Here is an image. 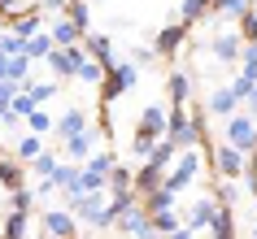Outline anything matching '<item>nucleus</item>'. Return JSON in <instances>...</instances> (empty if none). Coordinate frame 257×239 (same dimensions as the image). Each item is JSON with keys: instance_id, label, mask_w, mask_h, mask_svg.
<instances>
[{"instance_id": "nucleus-31", "label": "nucleus", "mask_w": 257, "mask_h": 239, "mask_svg": "<svg viewBox=\"0 0 257 239\" xmlns=\"http://www.w3.org/2000/svg\"><path fill=\"white\" fill-rule=\"evenodd\" d=\"M57 165H61V152H48V148H44L40 157H31V170L40 174V178H53Z\"/></svg>"}, {"instance_id": "nucleus-20", "label": "nucleus", "mask_w": 257, "mask_h": 239, "mask_svg": "<svg viewBox=\"0 0 257 239\" xmlns=\"http://www.w3.org/2000/svg\"><path fill=\"white\" fill-rule=\"evenodd\" d=\"M53 48H57V44H53V35H48V31H35L31 40H22V57H31V61H44Z\"/></svg>"}, {"instance_id": "nucleus-46", "label": "nucleus", "mask_w": 257, "mask_h": 239, "mask_svg": "<svg viewBox=\"0 0 257 239\" xmlns=\"http://www.w3.org/2000/svg\"><path fill=\"white\" fill-rule=\"evenodd\" d=\"M149 148H153V139H149V135H131V152H136V157H149Z\"/></svg>"}, {"instance_id": "nucleus-48", "label": "nucleus", "mask_w": 257, "mask_h": 239, "mask_svg": "<svg viewBox=\"0 0 257 239\" xmlns=\"http://www.w3.org/2000/svg\"><path fill=\"white\" fill-rule=\"evenodd\" d=\"M0 14H9V18L22 14V0H0Z\"/></svg>"}, {"instance_id": "nucleus-51", "label": "nucleus", "mask_w": 257, "mask_h": 239, "mask_svg": "<svg viewBox=\"0 0 257 239\" xmlns=\"http://www.w3.org/2000/svg\"><path fill=\"white\" fill-rule=\"evenodd\" d=\"M162 239H192V230H188V226H175V230H170V235H162Z\"/></svg>"}, {"instance_id": "nucleus-10", "label": "nucleus", "mask_w": 257, "mask_h": 239, "mask_svg": "<svg viewBox=\"0 0 257 239\" xmlns=\"http://www.w3.org/2000/svg\"><path fill=\"white\" fill-rule=\"evenodd\" d=\"M209 157H214V170L222 174V178H240V174H244V165H248V152H240V148H231V144L214 148Z\"/></svg>"}, {"instance_id": "nucleus-36", "label": "nucleus", "mask_w": 257, "mask_h": 239, "mask_svg": "<svg viewBox=\"0 0 257 239\" xmlns=\"http://www.w3.org/2000/svg\"><path fill=\"white\" fill-rule=\"evenodd\" d=\"M214 200L218 204H235V200H240V178H222V183L214 187Z\"/></svg>"}, {"instance_id": "nucleus-12", "label": "nucleus", "mask_w": 257, "mask_h": 239, "mask_svg": "<svg viewBox=\"0 0 257 239\" xmlns=\"http://www.w3.org/2000/svg\"><path fill=\"white\" fill-rule=\"evenodd\" d=\"M44 31L53 35V44H57V48H70V44H79V40H83V31L74 27V22H70L66 14H53V18H44Z\"/></svg>"}, {"instance_id": "nucleus-33", "label": "nucleus", "mask_w": 257, "mask_h": 239, "mask_svg": "<svg viewBox=\"0 0 257 239\" xmlns=\"http://www.w3.org/2000/svg\"><path fill=\"white\" fill-rule=\"evenodd\" d=\"M27 126H31V131H35V135H48V131H53V126H57V122H53V113H48V109H31V113H27Z\"/></svg>"}, {"instance_id": "nucleus-13", "label": "nucleus", "mask_w": 257, "mask_h": 239, "mask_svg": "<svg viewBox=\"0 0 257 239\" xmlns=\"http://www.w3.org/2000/svg\"><path fill=\"white\" fill-rule=\"evenodd\" d=\"M188 31L183 22H175V27H162L157 31V40H153V53L157 57H179V48H183V40H188Z\"/></svg>"}, {"instance_id": "nucleus-27", "label": "nucleus", "mask_w": 257, "mask_h": 239, "mask_svg": "<svg viewBox=\"0 0 257 239\" xmlns=\"http://www.w3.org/2000/svg\"><path fill=\"white\" fill-rule=\"evenodd\" d=\"M27 217H31V213L9 209V217L0 222V239H27Z\"/></svg>"}, {"instance_id": "nucleus-6", "label": "nucleus", "mask_w": 257, "mask_h": 239, "mask_svg": "<svg viewBox=\"0 0 257 239\" xmlns=\"http://www.w3.org/2000/svg\"><path fill=\"white\" fill-rule=\"evenodd\" d=\"M96 144H100V135H96V126H83L79 135H70V139H61V161H87L96 152Z\"/></svg>"}, {"instance_id": "nucleus-7", "label": "nucleus", "mask_w": 257, "mask_h": 239, "mask_svg": "<svg viewBox=\"0 0 257 239\" xmlns=\"http://www.w3.org/2000/svg\"><path fill=\"white\" fill-rule=\"evenodd\" d=\"M240 48H244V40H240L235 27L218 31L214 40H209V53H214V61H222V66H235V61H240Z\"/></svg>"}, {"instance_id": "nucleus-44", "label": "nucleus", "mask_w": 257, "mask_h": 239, "mask_svg": "<svg viewBox=\"0 0 257 239\" xmlns=\"http://www.w3.org/2000/svg\"><path fill=\"white\" fill-rule=\"evenodd\" d=\"M240 178H244V187H248V196L257 200V161H248V165H244V174H240Z\"/></svg>"}, {"instance_id": "nucleus-32", "label": "nucleus", "mask_w": 257, "mask_h": 239, "mask_svg": "<svg viewBox=\"0 0 257 239\" xmlns=\"http://www.w3.org/2000/svg\"><path fill=\"white\" fill-rule=\"evenodd\" d=\"M61 14H66V18H70V22H74L79 31H87V22H92V9H87V0H70V5L61 9Z\"/></svg>"}, {"instance_id": "nucleus-52", "label": "nucleus", "mask_w": 257, "mask_h": 239, "mask_svg": "<svg viewBox=\"0 0 257 239\" xmlns=\"http://www.w3.org/2000/svg\"><path fill=\"white\" fill-rule=\"evenodd\" d=\"M74 239H83V235H74Z\"/></svg>"}, {"instance_id": "nucleus-49", "label": "nucleus", "mask_w": 257, "mask_h": 239, "mask_svg": "<svg viewBox=\"0 0 257 239\" xmlns=\"http://www.w3.org/2000/svg\"><path fill=\"white\" fill-rule=\"evenodd\" d=\"M244 105H248V118H253V122H257V83H253V92L244 96Z\"/></svg>"}, {"instance_id": "nucleus-23", "label": "nucleus", "mask_w": 257, "mask_h": 239, "mask_svg": "<svg viewBox=\"0 0 257 239\" xmlns=\"http://www.w3.org/2000/svg\"><path fill=\"white\" fill-rule=\"evenodd\" d=\"M162 174H166V170H157L153 161H144V165L131 174V187H136L140 196H144V191H153V187H162Z\"/></svg>"}, {"instance_id": "nucleus-47", "label": "nucleus", "mask_w": 257, "mask_h": 239, "mask_svg": "<svg viewBox=\"0 0 257 239\" xmlns=\"http://www.w3.org/2000/svg\"><path fill=\"white\" fill-rule=\"evenodd\" d=\"M153 61H157L153 48H131V66H153Z\"/></svg>"}, {"instance_id": "nucleus-39", "label": "nucleus", "mask_w": 257, "mask_h": 239, "mask_svg": "<svg viewBox=\"0 0 257 239\" xmlns=\"http://www.w3.org/2000/svg\"><path fill=\"white\" fill-rule=\"evenodd\" d=\"M0 183H5V191H9V187H18V183H22V165L0 157Z\"/></svg>"}, {"instance_id": "nucleus-21", "label": "nucleus", "mask_w": 257, "mask_h": 239, "mask_svg": "<svg viewBox=\"0 0 257 239\" xmlns=\"http://www.w3.org/2000/svg\"><path fill=\"white\" fill-rule=\"evenodd\" d=\"M83 126H87V113H83V109H66V113H61V118H57V139H70V135H79Z\"/></svg>"}, {"instance_id": "nucleus-26", "label": "nucleus", "mask_w": 257, "mask_h": 239, "mask_svg": "<svg viewBox=\"0 0 257 239\" xmlns=\"http://www.w3.org/2000/svg\"><path fill=\"white\" fill-rule=\"evenodd\" d=\"M166 87H170V105H188L192 100V79L183 74V70H175V74L166 79Z\"/></svg>"}, {"instance_id": "nucleus-1", "label": "nucleus", "mask_w": 257, "mask_h": 239, "mask_svg": "<svg viewBox=\"0 0 257 239\" xmlns=\"http://www.w3.org/2000/svg\"><path fill=\"white\" fill-rule=\"evenodd\" d=\"M196 178H201V152H196V148H179L175 170H170V174H162V187L179 196V191H183L188 183H196Z\"/></svg>"}, {"instance_id": "nucleus-50", "label": "nucleus", "mask_w": 257, "mask_h": 239, "mask_svg": "<svg viewBox=\"0 0 257 239\" xmlns=\"http://www.w3.org/2000/svg\"><path fill=\"white\" fill-rule=\"evenodd\" d=\"M57 187H53V178H40V187H35V196H53Z\"/></svg>"}, {"instance_id": "nucleus-19", "label": "nucleus", "mask_w": 257, "mask_h": 239, "mask_svg": "<svg viewBox=\"0 0 257 239\" xmlns=\"http://www.w3.org/2000/svg\"><path fill=\"white\" fill-rule=\"evenodd\" d=\"M9 31H14L18 40H31L35 31H44V14H35V9H27V14H14V18H9Z\"/></svg>"}, {"instance_id": "nucleus-38", "label": "nucleus", "mask_w": 257, "mask_h": 239, "mask_svg": "<svg viewBox=\"0 0 257 239\" xmlns=\"http://www.w3.org/2000/svg\"><path fill=\"white\" fill-rule=\"evenodd\" d=\"M9 109H14L18 118H27L31 109H40V105H35V96H31L27 87H18V92H14V100H9Z\"/></svg>"}, {"instance_id": "nucleus-22", "label": "nucleus", "mask_w": 257, "mask_h": 239, "mask_svg": "<svg viewBox=\"0 0 257 239\" xmlns=\"http://www.w3.org/2000/svg\"><path fill=\"white\" fill-rule=\"evenodd\" d=\"M175 191H166V187H153V191H144L140 196V204H144V213H166V209H175Z\"/></svg>"}, {"instance_id": "nucleus-14", "label": "nucleus", "mask_w": 257, "mask_h": 239, "mask_svg": "<svg viewBox=\"0 0 257 239\" xmlns=\"http://www.w3.org/2000/svg\"><path fill=\"white\" fill-rule=\"evenodd\" d=\"M66 209H70V213H74V217H79V222H92L96 213L105 209V187H100V191H83V196H79V200H70Z\"/></svg>"}, {"instance_id": "nucleus-9", "label": "nucleus", "mask_w": 257, "mask_h": 239, "mask_svg": "<svg viewBox=\"0 0 257 239\" xmlns=\"http://www.w3.org/2000/svg\"><path fill=\"white\" fill-rule=\"evenodd\" d=\"M44 235L48 239H74L79 235V217L70 209H44Z\"/></svg>"}, {"instance_id": "nucleus-25", "label": "nucleus", "mask_w": 257, "mask_h": 239, "mask_svg": "<svg viewBox=\"0 0 257 239\" xmlns=\"http://www.w3.org/2000/svg\"><path fill=\"white\" fill-rule=\"evenodd\" d=\"M209 230H214V239H235V213H231V204H218Z\"/></svg>"}, {"instance_id": "nucleus-16", "label": "nucleus", "mask_w": 257, "mask_h": 239, "mask_svg": "<svg viewBox=\"0 0 257 239\" xmlns=\"http://www.w3.org/2000/svg\"><path fill=\"white\" fill-rule=\"evenodd\" d=\"M248 5L253 0H214L209 5V22H240L248 14Z\"/></svg>"}, {"instance_id": "nucleus-8", "label": "nucleus", "mask_w": 257, "mask_h": 239, "mask_svg": "<svg viewBox=\"0 0 257 239\" xmlns=\"http://www.w3.org/2000/svg\"><path fill=\"white\" fill-rule=\"evenodd\" d=\"M83 57H87V53H83V44H70V48H53L44 61H48V70H53L57 79H74V70H79Z\"/></svg>"}, {"instance_id": "nucleus-29", "label": "nucleus", "mask_w": 257, "mask_h": 239, "mask_svg": "<svg viewBox=\"0 0 257 239\" xmlns=\"http://www.w3.org/2000/svg\"><path fill=\"white\" fill-rule=\"evenodd\" d=\"M74 79H79V83H92V87H100V79H105V66H100V61H92V57H83L79 70H74Z\"/></svg>"}, {"instance_id": "nucleus-5", "label": "nucleus", "mask_w": 257, "mask_h": 239, "mask_svg": "<svg viewBox=\"0 0 257 239\" xmlns=\"http://www.w3.org/2000/svg\"><path fill=\"white\" fill-rule=\"evenodd\" d=\"M109 170H113V152H92V157L79 165L83 191H100V187L109 183Z\"/></svg>"}, {"instance_id": "nucleus-28", "label": "nucleus", "mask_w": 257, "mask_h": 239, "mask_svg": "<svg viewBox=\"0 0 257 239\" xmlns=\"http://www.w3.org/2000/svg\"><path fill=\"white\" fill-rule=\"evenodd\" d=\"M209 5H214V0H183V5H179V22H183V27H196V22L209 14Z\"/></svg>"}, {"instance_id": "nucleus-34", "label": "nucleus", "mask_w": 257, "mask_h": 239, "mask_svg": "<svg viewBox=\"0 0 257 239\" xmlns=\"http://www.w3.org/2000/svg\"><path fill=\"white\" fill-rule=\"evenodd\" d=\"M235 66H240L244 79H253V83H257V44H244V48H240V61H235Z\"/></svg>"}, {"instance_id": "nucleus-18", "label": "nucleus", "mask_w": 257, "mask_h": 239, "mask_svg": "<svg viewBox=\"0 0 257 239\" xmlns=\"http://www.w3.org/2000/svg\"><path fill=\"white\" fill-rule=\"evenodd\" d=\"M140 135H149V139H162L166 135V109L162 105H149L144 113H140V126H136Z\"/></svg>"}, {"instance_id": "nucleus-17", "label": "nucleus", "mask_w": 257, "mask_h": 239, "mask_svg": "<svg viewBox=\"0 0 257 239\" xmlns=\"http://www.w3.org/2000/svg\"><path fill=\"white\" fill-rule=\"evenodd\" d=\"M235 105H240V96L231 92V87H218V92H209V100H205V113H214V118H231Z\"/></svg>"}, {"instance_id": "nucleus-2", "label": "nucleus", "mask_w": 257, "mask_h": 239, "mask_svg": "<svg viewBox=\"0 0 257 239\" xmlns=\"http://www.w3.org/2000/svg\"><path fill=\"white\" fill-rule=\"evenodd\" d=\"M136 83H140V66H131V61H113V66L105 70V79H100V105L118 100V96L131 92Z\"/></svg>"}, {"instance_id": "nucleus-45", "label": "nucleus", "mask_w": 257, "mask_h": 239, "mask_svg": "<svg viewBox=\"0 0 257 239\" xmlns=\"http://www.w3.org/2000/svg\"><path fill=\"white\" fill-rule=\"evenodd\" d=\"M18 87H27V83H9V79H0V109H9V100H14Z\"/></svg>"}, {"instance_id": "nucleus-4", "label": "nucleus", "mask_w": 257, "mask_h": 239, "mask_svg": "<svg viewBox=\"0 0 257 239\" xmlns=\"http://www.w3.org/2000/svg\"><path fill=\"white\" fill-rule=\"evenodd\" d=\"M113 226H118L126 239H157V230H153V217L144 213V204H140V200H136V204H126V209L118 213V222H113Z\"/></svg>"}, {"instance_id": "nucleus-15", "label": "nucleus", "mask_w": 257, "mask_h": 239, "mask_svg": "<svg viewBox=\"0 0 257 239\" xmlns=\"http://www.w3.org/2000/svg\"><path fill=\"white\" fill-rule=\"evenodd\" d=\"M83 53L92 57V61H100V66H113V44H109V35H92V31H83Z\"/></svg>"}, {"instance_id": "nucleus-3", "label": "nucleus", "mask_w": 257, "mask_h": 239, "mask_svg": "<svg viewBox=\"0 0 257 239\" xmlns=\"http://www.w3.org/2000/svg\"><path fill=\"white\" fill-rule=\"evenodd\" d=\"M222 144L240 148V152H253L257 148V122L248 118V113H231L227 126H222Z\"/></svg>"}, {"instance_id": "nucleus-43", "label": "nucleus", "mask_w": 257, "mask_h": 239, "mask_svg": "<svg viewBox=\"0 0 257 239\" xmlns=\"http://www.w3.org/2000/svg\"><path fill=\"white\" fill-rule=\"evenodd\" d=\"M22 53V40H18L14 31H5V35H0V57H18Z\"/></svg>"}, {"instance_id": "nucleus-37", "label": "nucleus", "mask_w": 257, "mask_h": 239, "mask_svg": "<svg viewBox=\"0 0 257 239\" xmlns=\"http://www.w3.org/2000/svg\"><path fill=\"white\" fill-rule=\"evenodd\" d=\"M235 31H240V40H244V44H257V9H253V5H248V14L235 22Z\"/></svg>"}, {"instance_id": "nucleus-40", "label": "nucleus", "mask_w": 257, "mask_h": 239, "mask_svg": "<svg viewBox=\"0 0 257 239\" xmlns=\"http://www.w3.org/2000/svg\"><path fill=\"white\" fill-rule=\"evenodd\" d=\"M149 217H153V230H157V239H162V235H170L175 226H183V222H179V217H175L170 209H166V213H149Z\"/></svg>"}, {"instance_id": "nucleus-41", "label": "nucleus", "mask_w": 257, "mask_h": 239, "mask_svg": "<svg viewBox=\"0 0 257 239\" xmlns=\"http://www.w3.org/2000/svg\"><path fill=\"white\" fill-rule=\"evenodd\" d=\"M105 187H109V191H131V170H126V165H113Z\"/></svg>"}, {"instance_id": "nucleus-35", "label": "nucleus", "mask_w": 257, "mask_h": 239, "mask_svg": "<svg viewBox=\"0 0 257 239\" xmlns=\"http://www.w3.org/2000/svg\"><path fill=\"white\" fill-rule=\"evenodd\" d=\"M40 152H44V135H35V131H31V135H22V139H18V157H22V161L40 157Z\"/></svg>"}, {"instance_id": "nucleus-24", "label": "nucleus", "mask_w": 257, "mask_h": 239, "mask_svg": "<svg viewBox=\"0 0 257 239\" xmlns=\"http://www.w3.org/2000/svg\"><path fill=\"white\" fill-rule=\"evenodd\" d=\"M175 157H179V148L170 144V139H153V148H149V161L153 165H157V170H170V165H175Z\"/></svg>"}, {"instance_id": "nucleus-11", "label": "nucleus", "mask_w": 257, "mask_h": 239, "mask_svg": "<svg viewBox=\"0 0 257 239\" xmlns=\"http://www.w3.org/2000/svg\"><path fill=\"white\" fill-rule=\"evenodd\" d=\"M214 213H218V200L209 196V191H201V196L192 200V209H188V217H183V226L196 235V230H205V226L214 222Z\"/></svg>"}, {"instance_id": "nucleus-30", "label": "nucleus", "mask_w": 257, "mask_h": 239, "mask_svg": "<svg viewBox=\"0 0 257 239\" xmlns=\"http://www.w3.org/2000/svg\"><path fill=\"white\" fill-rule=\"evenodd\" d=\"M27 74H31V57H9V61H5V79L9 83H27Z\"/></svg>"}, {"instance_id": "nucleus-42", "label": "nucleus", "mask_w": 257, "mask_h": 239, "mask_svg": "<svg viewBox=\"0 0 257 239\" xmlns=\"http://www.w3.org/2000/svg\"><path fill=\"white\" fill-rule=\"evenodd\" d=\"M27 92L35 96V105H48V100L57 96V83H27Z\"/></svg>"}]
</instances>
